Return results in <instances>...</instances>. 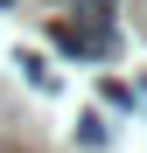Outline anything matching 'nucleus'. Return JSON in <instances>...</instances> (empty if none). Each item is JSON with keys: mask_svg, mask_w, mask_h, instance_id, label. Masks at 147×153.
Listing matches in <instances>:
<instances>
[{"mask_svg": "<svg viewBox=\"0 0 147 153\" xmlns=\"http://www.w3.org/2000/svg\"><path fill=\"white\" fill-rule=\"evenodd\" d=\"M84 7H91V14H105V0H84Z\"/></svg>", "mask_w": 147, "mask_h": 153, "instance_id": "f257e3e1", "label": "nucleus"}]
</instances>
